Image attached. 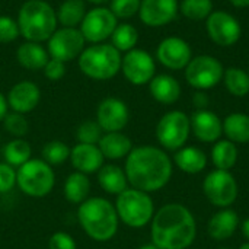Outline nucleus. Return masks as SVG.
<instances>
[{"mask_svg":"<svg viewBox=\"0 0 249 249\" xmlns=\"http://www.w3.org/2000/svg\"><path fill=\"white\" fill-rule=\"evenodd\" d=\"M128 185L147 194L156 193L168 185L174 166L168 153L156 146H139L125 158L124 166Z\"/></svg>","mask_w":249,"mask_h":249,"instance_id":"1","label":"nucleus"},{"mask_svg":"<svg viewBox=\"0 0 249 249\" xmlns=\"http://www.w3.org/2000/svg\"><path fill=\"white\" fill-rule=\"evenodd\" d=\"M197 236V222L188 207L179 203L162 206L150 222L152 244L159 249H187Z\"/></svg>","mask_w":249,"mask_h":249,"instance_id":"2","label":"nucleus"},{"mask_svg":"<svg viewBox=\"0 0 249 249\" xmlns=\"http://www.w3.org/2000/svg\"><path fill=\"white\" fill-rule=\"evenodd\" d=\"M77 220L83 232L95 242L111 241L120 226L115 204L104 197H89L79 204Z\"/></svg>","mask_w":249,"mask_h":249,"instance_id":"3","label":"nucleus"},{"mask_svg":"<svg viewBox=\"0 0 249 249\" xmlns=\"http://www.w3.org/2000/svg\"><path fill=\"white\" fill-rule=\"evenodd\" d=\"M57 12L45 0H26L18 13V26L23 38L44 42L57 29Z\"/></svg>","mask_w":249,"mask_h":249,"instance_id":"4","label":"nucleus"},{"mask_svg":"<svg viewBox=\"0 0 249 249\" xmlns=\"http://www.w3.org/2000/svg\"><path fill=\"white\" fill-rule=\"evenodd\" d=\"M121 54L111 44H93L79 55L80 71L93 80H108L121 70Z\"/></svg>","mask_w":249,"mask_h":249,"instance_id":"5","label":"nucleus"},{"mask_svg":"<svg viewBox=\"0 0 249 249\" xmlns=\"http://www.w3.org/2000/svg\"><path fill=\"white\" fill-rule=\"evenodd\" d=\"M115 209L120 222L133 229L147 226L155 216V204L150 194L133 187L117 196Z\"/></svg>","mask_w":249,"mask_h":249,"instance_id":"6","label":"nucleus"},{"mask_svg":"<svg viewBox=\"0 0 249 249\" xmlns=\"http://www.w3.org/2000/svg\"><path fill=\"white\" fill-rule=\"evenodd\" d=\"M16 185L28 197L42 198L55 185V172L44 159H29L16 169Z\"/></svg>","mask_w":249,"mask_h":249,"instance_id":"7","label":"nucleus"},{"mask_svg":"<svg viewBox=\"0 0 249 249\" xmlns=\"http://www.w3.org/2000/svg\"><path fill=\"white\" fill-rule=\"evenodd\" d=\"M191 133L190 117L182 111L166 112L156 125V139L159 144L166 149L177 152L185 146Z\"/></svg>","mask_w":249,"mask_h":249,"instance_id":"8","label":"nucleus"},{"mask_svg":"<svg viewBox=\"0 0 249 249\" xmlns=\"http://www.w3.org/2000/svg\"><path fill=\"white\" fill-rule=\"evenodd\" d=\"M203 193L210 204L219 209H228L236 201L239 187L231 171L214 169L204 178Z\"/></svg>","mask_w":249,"mask_h":249,"instance_id":"9","label":"nucleus"},{"mask_svg":"<svg viewBox=\"0 0 249 249\" xmlns=\"http://www.w3.org/2000/svg\"><path fill=\"white\" fill-rule=\"evenodd\" d=\"M225 69L212 55H197L185 67V79L197 90H207L223 80Z\"/></svg>","mask_w":249,"mask_h":249,"instance_id":"10","label":"nucleus"},{"mask_svg":"<svg viewBox=\"0 0 249 249\" xmlns=\"http://www.w3.org/2000/svg\"><path fill=\"white\" fill-rule=\"evenodd\" d=\"M85 38L77 28H60L48 39V54L63 63L79 58L85 50Z\"/></svg>","mask_w":249,"mask_h":249,"instance_id":"11","label":"nucleus"},{"mask_svg":"<svg viewBox=\"0 0 249 249\" xmlns=\"http://www.w3.org/2000/svg\"><path fill=\"white\" fill-rule=\"evenodd\" d=\"M117 25L118 23L115 15L109 9L99 6L86 12L80 23V32L85 41L92 44H101L107 38H111Z\"/></svg>","mask_w":249,"mask_h":249,"instance_id":"12","label":"nucleus"},{"mask_svg":"<svg viewBox=\"0 0 249 249\" xmlns=\"http://www.w3.org/2000/svg\"><path fill=\"white\" fill-rule=\"evenodd\" d=\"M121 70L124 77L136 86H142L149 83L155 77L156 66L153 57L139 48H133L127 51V54L121 60Z\"/></svg>","mask_w":249,"mask_h":249,"instance_id":"13","label":"nucleus"},{"mask_svg":"<svg viewBox=\"0 0 249 249\" xmlns=\"http://www.w3.org/2000/svg\"><path fill=\"white\" fill-rule=\"evenodd\" d=\"M206 28L213 42L220 47H231L241 38V25L235 16L225 10H213L207 18Z\"/></svg>","mask_w":249,"mask_h":249,"instance_id":"14","label":"nucleus"},{"mask_svg":"<svg viewBox=\"0 0 249 249\" xmlns=\"http://www.w3.org/2000/svg\"><path fill=\"white\" fill-rule=\"evenodd\" d=\"M96 121L104 133L123 131L130 121V111L124 101L109 96L101 101L96 109Z\"/></svg>","mask_w":249,"mask_h":249,"instance_id":"15","label":"nucleus"},{"mask_svg":"<svg viewBox=\"0 0 249 249\" xmlns=\"http://www.w3.org/2000/svg\"><path fill=\"white\" fill-rule=\"evenodd\" d=\"M156 57L159 63L171 70H181L188 66L193 58L191 47L187 41L178 36L165 38L156 50Z\"/></svg>","mask_w":249,"mask_h":249,"instance_id":"16","label":"nucleus"},{"mask_svg":"<svg viewBox=\"0 0 249 249\" xmlns=\"http://www.w3.org/2000/svg\"><path fill=\"white\" fill-rule=\"evenodd\" d=\"M178 9V0H142L139 15L144 25L158 28L172 22Z\"/></svg>","mask_w":249,"mask_h":249,"instance_id":"17","label":"nucleus"},{"mask_svg":"<svg viewBox=\"0 0 249 249\" xmlns=\"http://www.w3.org/2000/svg\"><path fill=\"white\" fill-rule=\"evenodd\" d=\"M6 99L12 111L25 115L38 107L41 99V90L34 82L22 80L12 86Z\"/></svg>","mask_w":249,"mask_h":249,"instance_id":"18","label":"nucleus"},{"mask_svg":"<svg viewBox=\"0 0 249 249\" xmlns=\"http://www.w3.org/2000/svg\"><path fill=\"white\" fill-rule=\"evenodd\" d=\"M190 123L191 131L203 143H216L223 134V121L209 109H197Z\"/></svg>","mask_w":249,"mask_h":249,"instance_id":"19","label":"nucleus"},{"mask_svg":"<svg viewBox=\"0 0 249 249\" xmlns=\"http://www.w3.org/2000/svg\"><path fill=\"white\" fill-rule=\"evenodd\" d=\"M70 162L74 171L85 175L96 174L104 165L105 158L99 150L98 144H83L77 143L70 150Z\"/></svg>","mask_w":249,"mask_h":249,"instance_id":"20","label":"nucleus"},{"mask_svg":"<svg viewBox=\"0 0 249 249\" xmlns=\"http://www.w3.org/2000/svg\"><path fill=\"white\" fill-rule=\"evenodd\" d=\"M239 228V217L235 210L231 207L220 209L214 213L207 225V232L214 241H226L235 235Z\"/></svg>","mask_w":249,"mask_h":249,"instance_id":"21","label":"nucleus"},{"mask_svg":"<svg viewBox=\"0 0 249 249\" xmlns=\"http://www.w3.org/2000/svg\"><path fill=\"white\" fill-rule=\"evenodd\" d=\"M149 90L153 99L163 105H172L181 96V85L171 74L155 76L149 82Z\"/></svg>","mask_w":249,"mask_h":249,"instance_id":"22","label":"nucleus"},{"mask_svg":"<svg viewBox=\"0 0 249 249\" xmlns=\"http://www.w3.org/2000/svg\"><path fill=\"white\" fill-rule=\"evenodd\" d=\"M99 150L102 152L105 159L109 160H120L128 156V153L133 150V142L131 139L121 133H104L98 143Z\"/></svg>","mask_w":249,"mask_h":249,"instance_id":"23","label":"nucleus"},{"mask_svg":"<svg viewBox=\"0 0 249 249\" xmlns=\"http://www.w3.org/2000/svg\"><path fill=\"white\" fill-rule=\"evenodd\" d=\"M96 175H98L99 187L108 194L118 196L128 188V179H127L125 171L120 168L118 165H114V163L104 165L96 172Z\"/></svg>","mask_w":249,"mask_h":249,"instance_id":"24","label":"nucleus"},{"mask_svg":"<svg viewBox=\"0 0 249 249\" xmlns=\"http://www.w3.org/2000/svg\"><path fill=\"white\" fill-rule=\"evenodd\" d=\"M174 162L177 168H179L182 172L196 175L204 171L207 166V156L206 153L194 146H184L174 155Z\"/></svg>","mask_w":249,"mask_h":249,"instance_id":"25","label":"nucleus"},{"mask_svg":"<svg viewBox=\"0 0 249 249\" xmlns=\"http://www.w3.org/2000/svg\"><path fill=\"white\" fill-rule=\"evenodd\" d=\"M16 58L22 67L36 71V70H42L45 67L47 61L50 60V54L41 44L28 41V42L19 45V48L16 51Z\"/></svg>","mask_w":249,"mask_h":249,"instance_id":"26","label":"nucleus"},{"mask_svg":"<svg viewBox=\"0 0 249 249\" xmlns=\"http://www.w3.org/2000/svg\"><path fill=\"white\" fill-rule=\"evenodd\" d=\"M90 179L88 175L82 174V172H71L66 181H64V185H63V194H64V198L71 203V204H82L85 200L89 198V194H90Z\"/></svg>","mask_w":249,"mask_h":249,"instance_id":"27","label":"nucleus"},{"mask_svg":"<svg viewBox=\"0 0 249 249\" xmlns=\"http://www.w3.org/2000/svg\"><path fill=\"white\" fill-rule=\"evenodd\" d=\"M223 134L235 144L249 143V115L242 112L229 114L223 120Z\"/></svg>","mask_w":249,"mask_h":249,"instance_id":"28","label":"nucleus"},{"mask_svg":"<svg viewBox=\"0 0 249 249\" xmlns=\"http://www.w3.org/2000/svg\"><path fill=\"white\" fill-rule=\"evenodd\" d=\"M212 162L216 166V169L222 171H231L239 158L238 146L232 142L226 140H217L212 147Z\"/></svg>","mask_w":249,"mask_h":249,"instance_id":"29","label":"nucleus"},{"mask_svg":"<svg viewBox=\"0 0 249 249\" xmlns=\"http://www.w3.org/2000/svg\"><path fill=\"white\" fill-rule=\"evenodd\" d=\"M3 159L13 168H19L32 159V147L23 139H13L3 147Z\"/></svg>","mask_w":249,"mask_h":249,"instance_id":"30","label":"nucleus"},{"mask_svg":"<svg viewBox=\"0 0 249 249\" xmlns=\"http://www.w3.org/2000/svg\"><path fill=\"white\" fill-rule=\"evenodd\" d=\"M86 15L83 0H64L57 12V20L63 28H76Z\"/></svg>","mask_w":249,"mask_h":249,"instance_id":"31","label":"nucleus"},{"mask_svg":"<svg viewBox=\"0 0 249 249\" xmlns=\"http://www.w3.org/2000/svg\"><path fill=\"white\" fill-rule=\"evenodd\" d=\"M223 82L228 92L233 96L242 98L249 93V74L238 67H229L223 73Z\"/></svg>","mask_w":249,"mask_h":249,"instance_id":"32","label":"nucleus"},{"mask_svg":"<svg viewBox=\"0 0 249 249\" xmlns=\"http://www.w3.org/2000/svg\"><path fill=\"white\" fill-rule=\"evenodd\" d=\"M139 41L137 29L130 23H120L111 35V45H114L120 53L130 51L136 47Z\"/></svg>","mask_w":249,"mask_h":249,"instance_id":"33","label":"nucleus"},{"mask_svg":"<svg viewBox=\"0 0 249 249\" xmlns=\"http://www.w3.org/2000/svg\"><path fill=\"white\" fill-rule=\"evenodd\" d=\"M70 147L61 140H51L44 144L41 150V159H44L51 166L63 165L66 160L70 159Z\"/></svg>","mask_w":249,"mask_h":249,"instance_id":"34","label":"nucleus"},{"mask_svg":"<svg viewBox=\"0 0 249 249\" xmlns=\"http://www.w3.org/2000/svg\"><path fill=\"white\" fill-rule=\"evenodd\" d=\"M179 9L185 18L191 20H203L212 15L213 1L212 0H182Z\"/></svg>","mask_w":249,"mask_h":249,"instance_id":"35","label":"nucleus"},{"mask_svg":"<svg viewBox=\"0 0 249 249\" xmlns=\"http://www.w3.org/2000/svg\"><path fill=\"white\" fill-rule=\"evenodd\" d=\"M102 136H104V130L101 128L96 120L95 121L86 120L80 123L76 130L77 143H83V144H98Z\"/></svg>","mask_w":249,"mask_h":249,"instance_id":"36","label":"nucleus"},{"mask_svg":"<svg viewBox=\"0 0 249 249\" xmlns=\"http://www.w3.org/2000/svg\"><path fill=\"white\" fill-rule=\"evenodd\" d=\"M3 127L15 139H23L29 131V123L26 117L15 111L7 112V115L3 120Z\"/></svg>","mask_w":249,"mask_h":249,"instance_id":"37","label":"nucleus"},{"mask_svg":"<svg viewBox=\"0 0 249 249\" xmlns=\"http://www.w3.org/2000/svg\"><path fill=\"white\" fill-rule=\"evenodd\" d=\"M142 0H111L109 10L118 19H128L139 13Z\"/></svg>","mask_w":249,"mask_h":249,"instance_id":"38","label":"nucleus"},{"mask_svg":"<svg viewBox=\"0 0 249 249\" xmlns=\"http://www.w3.org/2000/svg\"><path fill=\"white\" fill-rule=\"evenodd\" d=\"M20 35L18 20L10 16H0V42L7 44L15 41Z\"/></svg>","mask_w":249,"mask_h":249,"instance_id":"39","label":"nucleus"},{"mask_svg":"<svg viewBox=\"0 0 249 249\" xmlns=\"http://www.w3.org/2000/svg\"><path fill=\"white\" fill-rule=\"evenodd\" d=\"M16 187V169L6 162H0V194H6Z\"/></svg>","mask_w":249,"mask_h":249,"instance_id":"40","label":"nucleus"},{"mask_svg":"<svg viewBox=\"0 0 249 249\" xmlns=\"http://www.w3.org/2000/svg\"><path fill=\"white\" fill-rule=\"evenodd\" d=\"M48 249H77L74 238L67 232H55L48 239Z\"/></svg>","mask_w":249,"mask_h":249,"instance_id":"41","label":"nucleus"},{"mask_svg":"<svg viewBox=\"0 0 249 249\" xmlns=\"http://www.w3.org/2000/svg\"><path fill=\"white\" fill-rule=\"evenodd\" d=\"M42 70H44L45 77L50 79V80H53V82H57V80L63 79V76L66 74V66H64V63L60 61V60H55V58H50Z\"/></svg>","mask_w":249,"mask_h":249,"instance_id":"42","label":"nucleus"},{"mask_svg":"<svg viewBox=\"0 0 249 249\" xmlns=\"http://www.w3.org/2000/svg\"><path fill=\"white\" fill-rule=\"evenodd\" d=\"M193 102H194L197 109H207V107L210 104V99H209V95L204 90H197L194 93V96H193Z\"/></svg>","mask_w":249,"mask_h":249,"instance_id":"43","label":"nucleus"},{"mask_svg":"<svg viewBox=\"0 0 249 249\" xmlns=\"http://www.w3.org/2000/svg\"><path fill=\"white\" fill-rule=\"evenodd\" d=\"M9 112V105H7V99L6 96L0 92V121L4 120V117L7 115Z\"/></svg>","mask_w":249,"mask_h":249,"instance_id":"44","label":"nucleus"},{"mask_svg":"<svg viewBox=\"0 0 249 249\" xmlns=\"http://www.w3.org/2000/svg\"><path fill=\"white\" fill-rule=\"evenodd\" d=\"M241 231H242L244 238H245V239L249 242V217L242 222V225H241Z\"/></svg>","mask_w":249,"mask_h":249,"instance_id":"45","label":"nucleus"},{"mask_svg":"<svg viewBox=\"0 0 249 249\" xmlns=\"http://www.w3.org/2000/svg\"><path fill=\"white\" fill-rule=\"evenodd\" d=\"M235 7H248L249 0H229Z\"/></svg>","mask_w":249,"mask_h":249,"instance_id":"46","label":"nucleus"},{"mask_svg":"<svg viewBox=\"0 0 249 249\" xmlns=\"http://www.w3.org/2000/svg\"><path fill=\"white\" fill-rule=\"evenodd\" d=\"M139 249H159L156 245H153V244H146V245H142Z\"/></svg>","mask_w":249,"mask_h":249,"instance_id":"47","label":"nucleus"},{"mask_svg":"<svg viewBox=\"0 0 249 249\" xmlns=\"http://www.w3.org/2000/svg\"><path fill=\"white\" fill-rule=\"evenodd\" d=\"M88 1H90V3H93V4H104V3L111 1V0H88Z\"/></svg>","mask_w":249,"mask_h":249,"instance_id":"48","label":"nucleus"},{"mask_svg":"<svg viewBox=\"0 0 249 249\" xmlns=\"http://www.w3.org/2000/svg\"><path fill=\"white\" fill-rule=\"evenodd\" d=\"M239 249H249V242H245V244H242L241 245V248Z\"/></svg>","mask_w":249,"mask_h":249,"instance_id":"49","label":"nucleus"},{"mask_svg":"<svg viewBox=\"0 0 249 249\" xmlns=\"http://www.w3.org/2000/svg\"><path fill=\"white\" fill-rule=\"evenodd\" d=\"M222 249H229V248H222Z\"/></svg>","mask_w":249,"mask_h":249,"instance_id":"50","label":"nucleus"},{"mask_svg":"<svg viewBox=\"0 0 249 249\" xmlns=\"http://www.w3.org/2000/svg\"><path fill=\"white\" fill-rule=\"evenodd\" d=\"M0 140H1V136H0Z\"/></svg>","mask_w":249,"mask_h":249,"instance_id":"51","label":"nucleus"},{"mask_svg":"<svg viewBox=\"0 0 249 249\" xmlns=\"http://www.w3.org/2000/svg\"><path fill=\"white\" fill-rule=\"evenodd\" d=\"M248 74H249V71H248Z\"/></svg>","mask_w":249,"mask_h":249,"instance_id":"52","label":"nucleus"}]
</instances>
